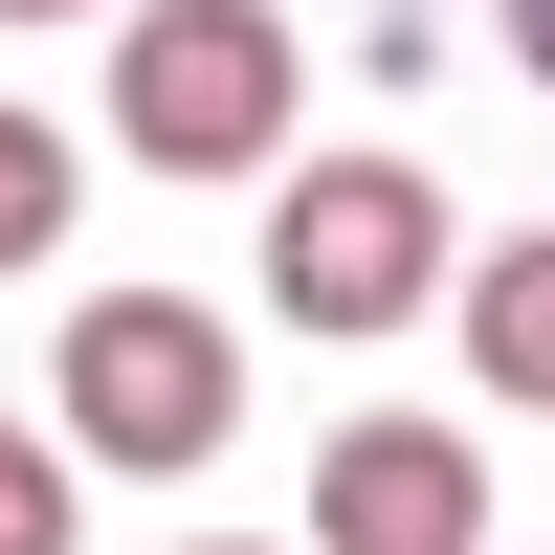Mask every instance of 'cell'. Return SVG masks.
<instances>
[{
  "label": "cell",
  "mask_w": 555,
  "mask_h": 555,
  "mask_svg": "<svg viewBox=\"0 0 555 555\" xmlns=\"http://www.w3.org/2000/svg\"><path fill=\"white\" fill-rule=\"evenodd\" d=\"M44 444H67V489L89 467H133V489L222 467V444H245V334H222L201 289H89L67 378H44Z\"/></svg>",
  "instance_id": "cell-1"
},
{
  "label": "cell",
  "mask_w": 555,
  "mask_h": 555,
  "mask_svg": "<svg viewBox=\"0 0 555 555\" xmlns=\"http://www.w3.org/2000/svg\"><path fill=\"white\" fill-rule=\"evenodd\" d=\"M289 112H311L289 0H112V133L156 178H267Z\"/></svg>",
  "instance_id": "cell-2"
},
{
  "label": "cell",
  "mask_w": 555,
  "mask_h": 555,
  "mask_svg": "<svg viewBox=\"0 0 555 555\" xmlns=\"http://www.w3.org/2000/svg\"><path fill=\"white\" fill-rule=\"evenodd\" d=\"M267 311H289V334H400V311H444V178L423 156L267 178Z\"/></svg>",
  "instance_id": "cell-3"
},
{
  "label": "cell",
  "mask_w": 555,
  "mask_h": 555,
  "mask_svg": "<svg viewBox=\"0 0 555 555\" xmlns=\"http://www.w3.org/2000/svg\"><path fill=\"white\" fill-rule=\"evenodd\" d=\"M289 555H489L467 423H334V444H311V533H289Z\"/></svg>",
  "instance_id": "cell-4"
},
{
  "label": "cell",
  "mask_w": 555,
  "mask_h": 555,
  "mask_svg": "<svg viewBox=\"0 0 555 555\" xmlns=\"http://www.w3.org/2000/svg\"><path fill=\"white\" fill-rule=\"evenodd\" d=\"M444 311H467V378H489V400H555V245L444 267Z\"/></svg>",
  "instance_id": "cell-5"
},
{
  "label": "cell",
  "mask_w": 555,
  "mask_h": 555,
  "mask_svg": "<svg viewBox=\"0 0 555 555\" xmlns=\"http://www.w3.org/2000/svg\"><path fill=\"white\" fill-rule=\"evenodd\" d=\"M67 201H89V156H67L44 112H0V289H23L44 245H67Z\"/></svg>",
  "instance_id": "cell-6"
},
{
  "label": "cell",
  "mask_w": 555,
  "mask_h": 555,
  "mask_svg": "<svg viewBox=\"0 0 555 555\" xmlns=\"http://www.w3.org/2000/svg\"><path fill=\"white\" fill-rule=\"evenodd\" d=\"M89 533V489H67V444L44 423H0V555H67Z\"/></svg>",
  "instance_id": "cell-7"
},
{
  "label": "cell",
  "mask_w": 555,
  "mask_h": 555,
  "mask_svg": "<svg viewBox=\"0 0 555 555\" xmlns=\"http://www.w3.org/2000/svg\"><path fill=\"white\" fill-rule=\"evenodd\" d=\"M0 23H112V0H0Z\"/></svg>",
  "instance_id": "cell-8"
},
{
  "label": "cell",
  "mask_w": 555,
  "mask_h": 555,
  "mask_svg": "<svg viewBox=\"0 0 555 555\" xmlns=\"http://www.w3.org/2000/svg\"><path fill=\"white\" fill-rule=\"evenodd\" d=\"M201 555H267V533H201Z\"/></svg>",
  "instance_id": "cell-9"
}]
</instances>
